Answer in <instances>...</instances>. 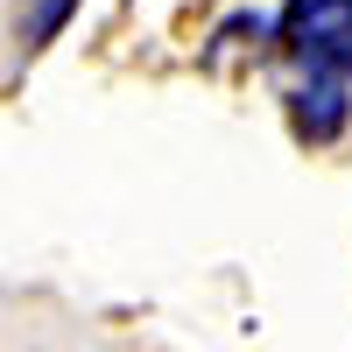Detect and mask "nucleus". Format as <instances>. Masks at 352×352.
<instances>
[{"mask_svg":"<svg viewBox=\"0 0 352 352\" xmlns=\"http://www.w3.org/2000/svg\"><path fill=\"white\" fill-rule=\"evenodd\" d=\"M282 113L303 148H331L352 127V0H282L268 21Z\"/></svg>","mask_w":352,"mask_h":352,"instance_id":"f257e3e1","label":"nucleus"},{"mask_svg":"<svg viewBox=\"0 0 352 352\" xmlns=\"http://www.w3.org/2000/svg\"><path fill=\"white\" fill-rule=\"evenodd\" d=\"M71 8H78V0H21V21H14V36H21V50L36 56V50H43V43L56 36V28L71 21Z\"/></svg>","mask_w":352,"mask_h":352,"instance_id":"f03ea898","label":"nucleus"}]
</instances>
